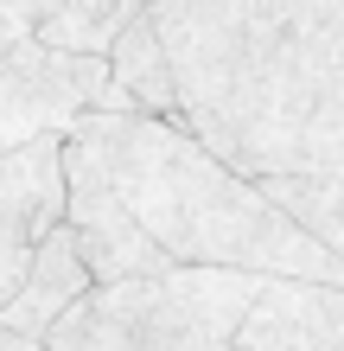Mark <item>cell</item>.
<instances>
[{
  "label": "cell",
  "instance_id": "obj_11",
  "mask_svg": "<svg viewBox=\"0 0 344 351\" xmlns=\"http://www.w3.org/2000/svg\"><path fill=\"white\" fill-rule=\"evenodd\" d=\"M0 351H38V345H26V339H13V332H0Z\"/></svg>",
  "mask_w": 344,
  "mask_h": 351
},
{
  "label": "cell",
  "instance_id": "obj_5",
  "mask_svg": "<svg viewBox=\"0 0 344 351\" xmlns=\"http://www.w3.org/2000/svg\"><path fill=\"white\" fill-rule=\"evenodd\" d=\"M57 223H64V141H26L0 154V306Z\"/></svg>",
  "mask_w": 344,
  "mask_h": 351
},
{
  "label": "cell",
  "instance_id": "obj_9",
  "mask_svg": "<svg viewBox=\"0 0 344 351\" xmlns=\"http://www.w3.org/2000/svg\"><path fill=\"white\" fill-rule=\"evenodd\" d=\"M313 243L344 262V179H255Z\"/></svg>",
  "mask_w": 344,
  "mask_h": 351
},
{
  "label": "cell",
  "instance_id": "obj_7",
  "mask_svg": "<svg viewBox=\"0 0 344 351\" xmlns=\"http://www.w3.org/2000/svg\"><path fill=\"white\" fill-rule=\"evenodd\" d=\"M83 287H90V275H83V262H77V243H70L64 223H57V230L32 250L19 287L7 294V306H0V332H13V339H26V345H45V332L57 326V313H64Z\"/></svg>",
  "mask_w": 344,
  "mask_h": 351
},
{
  "label": "cell",
  "instance_id": "obj_1",
  "mask_svg": "<svg viewBox=\"0 0 344 351\" xmlns=\"http://www.w3.org/2000/svg\"><path fill=\"white\" fill-rule=\"evenodd\" d=\"M178 128L242 179H344V0H153Z\"/></svg>",
  "mask_w": 344,
  "mask_h": 351
},
{
  "label": "cell",
  "instance_id": "obj_3",
  "mask_svg": "<svg viewBox=\"0 0 344 351\" xmlns=\"http://www.w3.org/2000/svg\"><path fill=\"white\" fill-rule=\"evenodd\" d=\"M261 275L224 268H166L147 281L83 287L38 351H236Z\"/></svg>",
  "mask_w": 344,
  "mask_h": 351
},
{
  "label": "cell",
  "instance_id": "obj_6",
  "mask_svg": "<svg viewBox=\"0 0 344 351\" xmlns=\"http://www.w3.org/2000/svg\"><path fill=\"white\" fill-rule=\"evenodd\" d=\"M236 351H344V287L261 281L236 326Z\"/></svg>",
  "mask_w": 344,
  "mask_h": 351
},
{
  "label": "cell",
  "instance_id": "obj_8",
  "mask_svg": "<svg viewBox=\"0 0 344 351\" xmlns=\"http://www.w3.org/2000/svg\"><path fill=\"white\" fill-rule=\"evenodd\" d=\"M103 64H109V84L128 96V109H134V115H153V121H172V128H178L172 71H166V51H159V32H153V19H147V13L121 19V32L109 38Z\"/></svg>",
  "mask_w": 344,
  "mask_h": 351
},
{
  "label": "cell",
  "instance_id": "obj_12",
  "mask_svg": "<svg viewBox=\"0 0 344 351\" xmlns=\"http://www.w3.org/2000/svg\"><path fill=\"white\" fill-rule=\"evenodd\" d=\"M140 7H153V0H140Z\"/></svg>",
  "mask_w": 344,
  "mask_h": 351
},
{
  "label": "cell",
  "instance_id": "obj_4",
  "mask_svg": "<svg viewBox=\"0 0 344 351\" xmlns=\"http://www.w3.org/2000/svg\"><path fill=\"white\" fill-rule=\"evenodd\" d=\"M83 115H134L103 58H70L38 38H19L0 58V154L26 141H64Z\"/></svg>",
  "mask_w": 344,
  "mask_h": 351
},
{
  "label": "cell",
  "instance_id": "obj_2",
  "mask_svg": "<svg viewBox=\"0 0 344 351\" xmlns=\"http://www.w3.org/2000/svg\"><path fill=\"white\" fill-rule=\"evenodd\" d=\"M64 173L96 179L172 268L344 287V262L326 243H313L255 179L211 160L172 121L83 115L64 134Z\"/></svg>",
  "mask_w": 344,
  "mask_h": 351
},
{
  "label": "cell",
  "instance_id": "obj_10",
  "mask_svg": "<svg viewBox=\"0 0 344 351\" xmlns=\"http://www.w3.org/2000/svg\"><path fill=\"white\" fill-rule=\"evenodd\" d=\"M32 19H38L32 0H0V58H7L19 38H32Z\"/></svg>",
  "mask_w": 344,
  "mask_h": 351
}]
</instances>
